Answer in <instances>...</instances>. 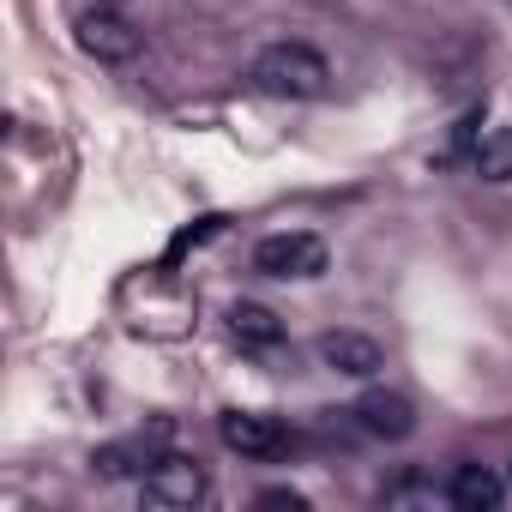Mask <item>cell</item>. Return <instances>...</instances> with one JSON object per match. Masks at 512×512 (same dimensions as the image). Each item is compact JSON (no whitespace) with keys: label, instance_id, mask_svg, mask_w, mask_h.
Masks as SVG:
<instances>
[{"label":"cell","instance_id":"1","mask_svg":"<svg viewBox=\"0 0 512 512\" xmlns=\"http://www.w3.org/2000/svg\"><path fill=\"white\" fill-rule=\"evenodd\" d=\"M247 85L260 97H284V103H314L332 91V61L314 43H266L247 67Z\"/></svg>","mask_w":512,"mask_h":512},{"label":"cell","instance_id":"2","mask_svg":"<svg viewBox=\"0 0 512 512\" xmlns=\"http://www.w3.org/2000/svg\"><path fill=\"white\" fill-rule=\"evenodd\" d=\"M332 266V253H326V241L314 235V229H278V235H266L260 247H253V272L260 278H278V284H290V278H320Z\"/></svg>","mask_w":512,"mask_h":512},{"label":"cell","instance_id":"3","mask_svg":"<svg viewBox=\"0 0 512 512\" xmlns=\"http://www.w3.org/2000/svg\"><path fill=\"white\" fill-rule=\"evenodd\" d=\"M73 37H79V49L91 55V61H103V67H121V61H133L139 55V43H145V31L121 13V7H97L91 13H79L73 19Z\"/></svg>","mask_w":512,"mask_h":512},{"label":"cell","instance_id":"4","mask_svg":"<svg viewBox=\"0 0 512 512\" xmlns=\"http://www.w3.org/2000/svg\"><path fill=\"white\" fill-rule=\"evenodd\" d=\"M205 494H211V476H205V464L187 458V452H163V458L145 470V500H151V506H199Z\"/></svg>","mask_w":512,"mask_h":512},{"label":"cell","instance_id":"5","mask_svg":"<svg viewBox=\"0 0 512 512\" xmlns=\"http://www.w3.org/2000/svg\"><path fill=\"white\" fill-rule=\"evenodd\" d=\"M217 440H223L235 458H278V452L290 446L284 422L266 416V410H223V416H217Z\"/></svg>","mask_w":512,"mask_h":512},{"label":"cell","instance_id":"6","mask_svg":"<svg viewBox=\"0 0 512 512\" xmlns=\"http://www.w3.org/2000/svg\"><path fill=\"white\" fill-rule=\"evenodd\" d=\"M350 416H356V428H362L368 440H386V446H398V440L416 434V404H410L404 392H392V386H368Z\"/></svg>","mask_w":512,"mask_h":512},{"label":"cell","instance_id":"7","mask_svg":"<svg viewBox=\"0 0 512 512\" xmlns=\"http://www.w3.org/2000/svg\"><path fill=\"white\" fill-rule=\"evenodd\" d=\"M314 350H320V362H326L332 374H344V380H368V374H380V368H386V350H380V338H368V332H350V326L326 332Z\"/></svg>","mask_w":512,"mask_h":512},{"label":"cell","instance_id":"8","mask_svg":"<svg viewBox=\"0 0 512 512\" xmlns=\"http://www.w3.org/2000/svg\"><path fill=\"white\" fill-rule=\"evenodd\" d=\"M500 500H506V482L488 464H458L446 476V506H458V512H494Z\"/></svg>","mask_w":512,"mask_h":512},{"label":"cell","instance_id":"9","mask_svg":"<svg viewBox=\"0 0 512 512\" xmlns=\"http://www.w3.org/2000/svg\"><path fill=\"white\" fill-rule=\"evenodd\" d=\"M229 332H235L241 350H278L284 344V320L266 302H235L229 308Z\"/></svg>","mask_w":512,"mask_h":512},{"label":"cell","instance_id":"10","mask_svg":"<svg viewBox=\"0 0 512 512\" xmlns=\"http://www.w3.org/2000/svg\"><path fill=\"white\" fill-rule=\"evenodd\" d=\"M470 163H476V175H482V181H512V127L482 133V139H476V151H470Z\"/></svg>","mask_w":512,"mask_h":512},{"label":"cell","instance_id":"11","mask_svg":"<svg viewBox=\"0 0 512 512\" xmlns=\"http://www.w3.org/2000/svg\"><path fill=\"white\" fill-rule=\"evenodd\" d=\"M380 500H386V506H434V482H422V476H398V482L380 488Z\"/></svg>","mask_w":512,"mask_h":512},{"label":"cell","instance_id":"12","mask_svg":"<svg viewBox=\"0 0 512 512\" xmlns=\"http://www.w3.org/2000/svg\"><path fill=\"white\" fill-rule=\"evenodd\" d=\"M260 506H290V512H302V506H308V494H296V488H266V494H260Z\"/></svg>","mask_w":512,"mask_h":512},{"label":"cell","instance_id":"13","mask_svg":"<svg viewBox=\"0 0 512 512\" xmlns=\"http://www.w3.org/2000/svg\"><path fill=\"white\" fill-rule=\"evenodd\" d=\"M103 7H121V0H103Z\"/></svg>","mask_w":512,"mask_h":512},{"label":"cell","instance_id":"14","mask_svg":"<svg viewBox=\"0 0 512 512\" xmlns=\"http://www.w3.org/2000/svg\"><path fill=\"white\" fill-rule=\"evenodd\" d=\"M506 488H512V470H506Z\"/></svg>","mask_w":512,"mask_h":512}]
</instances>
